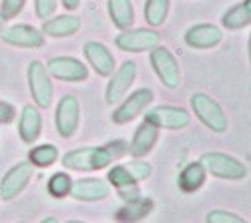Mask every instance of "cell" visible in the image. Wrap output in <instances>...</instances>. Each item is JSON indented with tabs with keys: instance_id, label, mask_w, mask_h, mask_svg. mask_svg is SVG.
Here are the masks:
<instances>
[{
	"instance_id": "cell-19",
	"label": "cell",
	"mask_w": 251,
	"mask_h": 223,
	"mask_svg": "<svg viewBox=\"0 0 251 223\" xmlns=\"http://www.w3.org/2000/svg\"><path fill=\"white\" fill-rule=\"evenodd\" d=\"M80 30V18L73 14H62L56 18H47L43 25V34L52 36V38H65L73 36Z\"/></svg>"
},
{
	"instance_id": "cell-15",
	"label": "cell",
	"mask_w": 251,
	"mask_h": 223,
	"mask_svg": "<svg viewBox=\"0 0 251 223\" xmlns=\"http://www.w3.org/2000/svg\"><path fill=\"white\" fill-rule=\"evenodd\" d=\"M223 40V32L219 26L215 25H193L191 28H187L185 32V43L187 47L191 49H199V50H205V49H213L217 47Z\"/></svg>"
},
{
	"instance_id": "cell-7",
	"label": "cell",
	"mask_w": 251,
	"mask_h": 223,
	"mask_svg": "<svg viewBox=\"0 0 251 223\" xmlns=\"http://www.w3.org/2000/svg\"><path fill=\"white\" fill-rule=\"evenodd\" d=\"M54 123H56V131L62 139L75 137V133L78 131V125H80V103L75 95H65L58 100L56 113H54Z\"/></svg>"
},
{
	"instance_id": "cell-23",
	"label": "cell",
	"mask_w": 251,
	"mask_h": 223,
	"mask_svg": "<svg viewBox=\"0 0 251 223\" xmlns=\"http://www.w3.org/2000/svg\"><path fill=\"white\" fill-rule=\"evenodd\" d=\"M109 14L119 30L131 28L135 23V10L131 0H109Z\"/></svg>"
},
{
	"instance_id": "cell-32",
	"label": "cell",
	"mask_w": 251,
	"mask_h": 223,
	"mask_svg": "<svg viewBox=\"0 0 251 223\" xmlns=\"http://www.w3.org/2000/svg\"><path fill=\"white\" fill-rule=\"evenodd\" d=\"M117 193H119V197H121L123 201H135V199H139V197L143 195L137 183H131V185H123V187H117Z\"/></svg>"
},
{
	"instance_id": "cell-9",
	"label": "cell",
	"mask_w": 251,
	"mask_h": 223,
	"mask_svg": "<svg viewBox=\"0 0 251 223\" xmlns=\"http://www.w3.org/2000/svg\"><path fill=\"white\" fill-rule=\"evenodd\" d=\"M145 121H149L151 125H155L159 131L161 129H171L179 131L191 125V115L181 107H171V105H159L147 111Z\"/></svg>"
},
{
	"instance_id": "cell-30",
	"label": "cell",
	"mask_w": 251,
	"mask_h": 223,
	"mask_svg": "<svg viewBox=\"0 0 251 223\" xmlns=\"http://www.w3.org/2000/svg\"><path fill=\"white\" fill-rule=\"evenodd\" d=\"M25 4H26V0H2L0 2V14H2L4 20H10L23 12Z\"/></svg>"
},
{
	"instance_id": "cell-27",
	"label": "cell",
	"mask_w": 251,
	"mask_h": 223,
	"mask_svg": "<svg viewBox=\"0 0 251 223\" xmlns=\"http://www.w3.org/2000/svg\"><path fill=\"white\" fill-rule=\"evenodd\" d=\"M107 181H109V185H113L115 189H117V187H123V185L137 183V181L133 179V175H131V171L127 169V165H113V167L109 169Z\"/></svg>"
},
{
	"instance_id": "cell-3",
	"label": "cell",
	"mask_w": 251,
	"mask_h": 223,
	"mask_svg": "<svg viewBox=\"0 0 251 223\" xmlns=\"http://www.w3.org/2000/svg\"><path fill=\"white\" fill-rule=\"evenodd\" d=\"M113 163L107 147H80L62 157V165L69 171H99Z\"/></svg>"
},
{
	"instance_id": "cell-20",
	"label": "cell",
	"mask_w": 251,
	"mask_h": 223,
	"mask_svg": "<svg viewBox=\"0 0 251 223\" xmlns=\"http://www.w3.org/2000/svg\"><path fill=\"white\" fill-rule=\"evenodd\" d=\"M205 177H207V171L201 165V161H193V163H187L183 167V171L179 173L177 185L185 193H195V191H199L203 187Z\"/></svg>"
},
{
	"instance_id": "cell-33",
	"label": "cell",
	"mask_w": 251,
	"mask_h": 223,
	"mask_svg": "<svg viewBox=\"0 0 251 223\" xmlns=\"http://www.w3.org/2000/svg\"><path fill=\"white\" fill-rule=\"evenodd\" d=\"M16 117V111L10 103H6V100H0V125H8L12 123Z\"/></svg>"
},
{
	"instance_id": "cell-22",
	"label": "cell",
	"mask_w": 251,
	"mask_h": 223,
	"mask_svg": "<svg viewBox=\"0 0 251 223\" xmlns=\"http://www.w3.org/2000/svg\"><path fill=\"white\" fill-rule=\"evenodd\" d=\"M221 23L227 30H239L249 26L251 23V0H243V2H237L235 6H231L221 18Z\"/></svg>"
},
{
	"instance_id": "cell-13",
	"label": "cell",
	"mask_w": 251,
	"mask_h": 223,
	"mask_svg": "<svg viewBox=\"0 0 251 223\" xmlns=\"http://www.w3.org/2000/svg\"><path fill=\"white\" fill-rule=\"evenodd\" d=\"M0 38L4 43L20 49H38L45 45V34L30 25H12L8 28L0 30Z\"/></svg>"
},
{
	"instance_id": "cell-2",
	"label": "cell",
	"mask_w": 251,
	"mask_h": 223,
	"mask_svg": "<svg viewBox=\"0 0 251 223\" xmlns=\"http://www.w3.org/2000/svg\"><path fill=\"white\" fill-rule=\"evenodd\" d=\"M189 103H191V109H193L195 117L207 129H211L213 133H225L227 131L229 119H227L225 111L221 109V105L213 97H209L207 93H193Z\"/></svg>"
},
{
	"instance_id": "cell-8",
	"label": "cell",
	"mask_w": 251,
	"mask_h": 223,
	"mask_svg": "<svg viewBox=\"0 0 251 223\" xmlns=\"http://www.w3.org/2000/svg\"><path fill=\"white\" fill-rule=\"evenodd\" d=\"M153 99H155V93L151 89H137L135 93H131L113 111L111 121L115 125H127V123H131L137 115H141L145 109L153 103Z\"/></svg>"
},
{
	"instance_id": "cell-1",
	"label": "cell",
	"mask_w": 251,
	"mask_h": 223,
	"mask_svg": "<svg viewBox=\"0 0 251 223\" xmlns=\"http://www.w3.org/2000/svg\"><path fill=\"white\" fill-rule=\"evenodd\" d=\"M201 165L205 167V171L213 177L219 179H227V181H239L245 179L249 169L243 161H239L237 157H231L227 153H217V151H209L201 155Z\"/></svg>"
},
{
	"instance_id": "cell-10",
	"label": "cell",
	"mask_w": 251,
	"mask_h": 223,
	"mask_svg": "<svg viewBox=\"0 0 251 223\" xmlns=\"http://www.w3.org/2000/svg\"><path fill=\"white\" fill-rule=\"evenodd\" d=\"M161 43V34L153 28H125L117 36L115 45L125 52H145Z\"/></svg>"
},
{
	"instance_id": "cell-21",
	"label": "cell",
	"mask_w": 251,
	"mask_h": 223,
	"mask_svg": "<svg viewBox=\"0 0 251 223\" xmlns=\"http://www.w3.org/2000/svg\"><path fill=\"white\" fill-rule=\"evenodd\" d=\"M153 211V201L149 197H139L135 201H125V205L117 211V219L119 221H141L145 217H149V213Z\"/></svg>"
},
{
	"instance_id": "cell-14",
	"label": "cell",
	"mask_w": 251,
	"mask_h": 223,
	"mask_svg": "<svg viewBox=\"0 0 251 223\" xmlns=\"http://www.w3.org/2000/svg\"><path fill=\"white\" fill-rule=\"evenodd\" d=\"M111 193L109 181L97 179V177H85L76 179L71 185V195L78 201H102Z\"/></svg>"
},
{
	"instance_id": "cell-5",
	"label": "cell",
	"mask_w": 251,
	"mask_h": 223,
	"mask_svg": "<svg viewBox=\"0 0 251 223\" xmlns=\"http://www.w3.org/2000/svg\"><path fill=\"white\" fill-rule=\"evenodd\" d=\"M151 67L167 89H177L181 85V69L175 54L169 49L159 45L151 49Z\"/></svg>"
},
{
	"instance_id": "cell-11",
	"label": "cell",
	"mask_w": 251,
	"mask_h": 223,
	"mask_svg": "<svg viewBox=\"0 0 251 223\" xmlns=\"http://www.w3.org/2000/svg\"><path fill=\"white\" fill-rule=\"evenodd\" d=\"M135 78H137V65L133 60H125L117 71H113L107 91H104V100H107L109 105L121 103L123 97L129 93L131 85L135 83Z\"/></svg>"
},
{
	"instance_id": "cell-31",
	"label": "cell",
	"mask_w": 251,
	"mask_h": 223,
	"mask_svg": "<svg viewBox=\"0 0 251 223\" xmlns=\"http://www.w3.org/2000/svg\"><path fill=\"white\" fill-rule=\"evenodd\" d=\"M56 2L58 0H34V10H36V16L40 20H47L54 14L56 10Z\"/></svg>"
},
{
	"instance_id": "cell-34",
	"label": "cell",
	"mask_w": 251,
	"mask_h": 223,
	"mask_svg": "<svg viewBox=\"0 0 251 223\" xmlns=\"http://www.w3.org/2000/svg\"><path fill=\"white\" fill-rule=\"evenodd\" d=\"M60 2H62V6H65L67 10H75V8H78L80 0H60Z\"/></svg>"
},
{
	"instance_id": "cell-29",
	"label": "cell",
	"mask_w": 251,
	"mask_h": 223,
	"mask_svg": "<svg viewBox=\"0 0 251 223\" xmlns=\"http://www.w3.org/2000/svg\"><path fill=\"white\" fill-rule=\"evenodd\" d=\"M127 169L131 171L135 181H143V179H147L153 173V167L147 163V161H143L141 157H135L131 163H127Z\"/></svg>"
},
{
	"instance_id": "cell-28",
	"label": "cell",
	"mask_w": 251,
	"mask_h": 223,
	"mask_svg": "<svg viewBox=\"0 0 251 223\" xmlns=\"http://www.w3.org/2000/svg\"><path fill=\"white\" fill-rule=\"evenodd\" d=\"M205 221L209 223H243L245 219L233 211H225V209H213L205 215Z\"/></svg>"
},
{
	"instance_id": "cell-35",
	"label": "cell",
	"mask_w": 251,
	"mask_h": 223,
	"mask_svg": "<svg viewBox=\"0 0 251 223\" xmlns=\"http://www.w3.org/2000/svg\"><path fill=\"white\" fill-rule=\"evenodd\" d=\"M2 26H4V18H2V14H0V30H2Z\"/></svg>"
},
{
	"instance_id": "cell-24",
	"label": "cell",
	"mask_w": 251,
	"mask_h": 223,
	"mask_svg": "<svg viewBox=\"0 0 251 223\" xmlns=\"http://www.w3.org/2000/svg\"><path fill=\"white\" fill-rule=\"evenodd\" d=\"M171 0H147L145 2V20L149 26H161L169 14Z\"/></svg>"
},
{
	"instance_id": "cell-6",
	"label": "cell",
	"mask_w": 251,
	"mask_h": 223,
	"mask_svg": "<svg viewBox=\"0 0 251 223\" xmlns=\"http://www.w3.org/2000/svg\"><path fill=\"white\" fill-rule=\"evenodd\" d=\"M34 175V165L30 161H18L16 165H12L6 175L0 181V199L10 201L18 197V193H23L26 185L30 183V179Z\"/></svg>"
},
{
	"instance_id": "cell-25",
	"label": "cell",
	"mask_w": 251,
	"mask_h": 223,
	"mask_svg": "<svg viewBox=\"0 0 251 223\" xmlns=\"http://www.w3.org/2000/svg\"><path fill=\"white\" fill-rule=\"evenodd\" d=\"M58 159V149L56 145H38L34 149L28 151V161L34 165V167H40V169H47L50 167L54 161Z\"/></svg>"
},
{
	"instance_id": "cell-26",
	"label": "cell",
	"mask_w": 251,
	"mask_h": 223,
	"mask_svg": "<svg viewBox=\"0 0 251 223\" xmlns=\"http://www.w3.org/2000/svg\"><path fill=\"white\" fill-rule=\"evenodd\" d=\"M71 185H73V179L69 173L65 171H58L54 173L50 179H49V183H47V189L52 197L56 199H62V197H67L71 193Z\"/></svg>"
},
{
	"instance_id": "cell-12",
	"label": "cell",
	"mask_w": 251,
	"mask_h": 223,
	"mask_svg": "<svg viewBox=\"0 0 251 223\" xmlns=\"http://www.w3.org/2000/svg\"><path fill=\"white\" fill-rule=\"evenodd\" d=\"M47 71L58 78V80H67V83H80V80H87L89 76V69L80 63L78 58L73 56H54L49 60Z\"/></svg>"
},
{
	"instance_id": "cell-18",
	"label": "cell",
	"mask_w": 251,
	"mask_h": 223,
	"mask_svg": "<svg viewBox=\"0 0 251 223\" xmlns=\"http://www.w3.org/2000/svg\"><path fill=\"white\" fill-rule=\"evenodd\" d=\"M40 131H43V117H40V111L34 105H25L23 113H20V119H18L20 139H23L25 143L32 145L40 137Z\"/></svg>"
},
{
	"instance_id": "cell-4",
	"label": "cell",
	"mask_w": 251,
	"mask_h": 223,
	"mask_svg": "<svg viewBox=\"0 0 251 223\" xmlns=\"http://www.w3.org/2000/svg\"><path fill=\"white\" fill-rule=\"evenodd\" d=\"M28 78V89L34 99V105L40 109H49L52 103V83H50V73L47 71V65H43L40 60H32L26 71Z\"/></svg>"
},
{
	"instance_id": "cell-17",
	"label": "cell",
	"mask_w": 251,
	"mask_h": 223,
	"mask_svg": "<svg viewBox=\"0 0 251 223\" xmlns=\"http://www.w3.org/2000/svg\"><path fill=\"white\" fill-rule=\"evenodd\" d=\"M85 56H87L89 65L95 69V73L99 76H111L113 74V71H115V56H113V52L104 45L91 40V43L85 45Z\"/></svg>"
},
{
	"instance_id": "cell-16",
	"label": "cell",
	"mask_w": 251,
	"mask_h": 223,
	"mask_svg": "<svg viewBox=\"0 0 251 223\" xmlns=\"http://www.w3.org/2000/svg\"><path fill=\"white\" fill-rule=\"evenodd\" d=\"M157 141H159V129L155 125H151L149 121H143L135 129V135L129 145V153L133 157H147L153 151V147L157 145Z\"/></svg>"
}]
</instances>
